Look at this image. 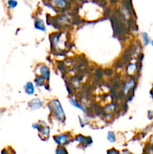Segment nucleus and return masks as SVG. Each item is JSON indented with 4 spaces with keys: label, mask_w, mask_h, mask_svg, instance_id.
Here are the masks:
<instances>
[{
    "label": "nucleus",
    "mask_w": 153,
    "mask_h": 154,
    "mask_svg": "<svg viewBox=\"0 0 153 154\" xmlns=\"http://www.w3.org/2000/svg\"><path fill=\"white\" fill-rule=\"evenodd\" d=\"M69 102H70V103L71 104V105H73L74 106L76 107V108H79V109L82 110V111H83L84 112H85V111H85V108H84L82 106H81L80 105H79V104H78V103H76V101H74V99H70V100H69Z\"/></svg>",
    "instance_id": "nucleus-11"
},
{
    "label": "nucleus",
    "mask_w": 153,
    "mask_h": 154,
    "mask_svg": "<svg viewBox=\"0 0 153 154\" xmlns=\"http://www.w3.org/2000/svg\"><path fill=\"white\" fill-rule=\"evenodd\" d=\"M69 136L67 134H62V135H56V136L54 137V141L56 144H59V145H64V144H66L68 141Z\"/></svg>",
    "instance_id": "nucleus-2"
},
{
    "label": "nucleus",
    "mask_w": 153,
    "mask_h": 154,
    "mask_svg": "<svg viewBox=\"0 0 153 154\" xmlns=\"http://www.w3.org/2000/svg\"><path fill=\"white\" fill-rule=\"evenodd\" d=\"M42 105H43V103H42V102L39 99H32V100L28 103V106H29V108H31L32 109H34V110L41 108Z\"/></svg>",
    "instance_id": "nucleus-3"
},
{
    "label": "nucleus",
    "mask_w": 153,
    "mask_h": 154,
    "mask_svg": "<svg viewBox=\"0 0 153 154\" xmlns=\"http://www.w3.org/2000/svg\"><path fill=\"white\" fill-rule=\"evenodd\" d=\"M151 95L152 96V97H153V90L151 91Z\"/></svg>",
    "instance_id": "nucleus-17"
},
{
    "label": "nucleus",
    "mask_w": 153,
    "mask_h": 154,
    "mask_svg": "<svg viewBox=\"0 0 153 154\" xmlns=\"http://www.w3.org/2000/svg\"><path fill=\"white\" fill-rule=\"evenodd\" d=\"M50 108L53 114L54 117L58 120L61 122H64L65 120V115H64V111H63L60 102L57 99L51 101L50 103Z\"/></svg>",
    "instance_id": "nucleus-1"
},
{
    "label": "nucleus",
    "mask_w": 153,
    "mask_h": 154,
    "mask_svg": "<svg viewBox=\"0 0 153 154\" xmlns=\"http://www.w3.org/2000/svg\"><path fill=\"white\" fill-rule=\"evenodd\" d=\"M56 153H67L68 152L66 151L65 149L63 148V147H58V149L56 150Z\"/></svg>",
    "instance_id": "nucleus-15"
},
{
    "label": "nucleus",
    "mask_w": 153,
    "mask_h": 154,
    "mask_svg": "<svg viewBox=\"0 0 153 154\" xmlns=\"http://www.w3.org/2000/svg\"><path fill=\"white\" fill-rule=\"evenodd\" d=\"M152 46H153V42H152Z\"/></svg>",
    "instance_id": "nucleus-18"
},
{
    "label": "nucleus",
    "mask_w": 153,
    "mask_h": 154,
    "mask_svg": "<svg viewBox=\"0 0 153 154\" xmlns=\"http://www.w3.org/2000/svg\"><path fill=\"white\" fill-rule=\"evenodd\" d=\"M40 72L41 76L44 78L45 80H49L50 78V69L47 66H42L40 68Z\"/></svg>",
    "instance_id": "nucleus-4"
},
{
    "label": "nucleus",
    "mask_w": 153,
    "mask_h": 154,
    "mask_svg": "<svg viewBox=\"0 0 153 154\" xmlns=\"http://www.w3.org/2000/svg\"><path fill=\"white\" fill-rule=\"evenodd\" d=\"M107 140L111 143H114L116 141V135L113 132H108Z\"/></svg>",
    "instance_id": "nucleus-10"
},
{
    "label": "nucleus",
    "mask_w": 153,
    "mask_h": 154,
    "mask_svg": "<svg viewBox=\"0 0 153 154\" xmlns=\"http://www.w3.org/2000/svg\"><path fill=\"white\" fill-rule=\"evenodd\" d=\"M24 89H25L26 93L28 95H32L34 92V86H33L32 83H31V82L27 83V84H26Z\"/></svg>",
    "instance_id": "nucleus-5"
},
{
    "label": "nucleus",
    "mask_w": 153,
    "mask_h": 154,
    "mask_svg": "<svg viewBox=\"0 0 153 154\" xmlns=\"http://www.w3.org/2000/svg\"><path fill=\"white\" fill-rule=\"evenodd\" d=\"M34 26L37 29L41 30V31H45L46 29H45L44 24V22L42 20H37L34 23Z\"/></svg>",
    "instance_id": "nucleus-7"
},
{
    "label": "nucleus",
    "mask_w": 153,
    "mask_h": 154,
    "mask_svg": "<svg viewBox=\"0 0 153 154\" xmlns=\"http://www.w3.org/2000/svg\"><path fill=\"white\" fill-rule=\"evenodd\" d=\"M134 86V81H128V82L126 83L125 86H124V93H127L130 90V89H131Z\"/></svg>",
    "instance_id": "nucleus-8"
},
{
    "label": "nucleus",
    "mask_w": 153,
    "mask_h": 154,
    "mask_svg": "<svg viewBox=\"0 0 153 154\" xmlns=\"http://www.w3.org/2000/svg\"><path fill=\"white\" fill-rule=\"evenodd\" d=\"M142 38L143 39V42L145 44V45H147L149 43V38H148V36L147 35V33H142Z\"/></svg>",
    "instance_id": "nucleus-14"
},
{
    "label": "nucleus",
    "mask_w": 153,
    "mask_h": 154,
    "mask_svg": "<svg viewBox=\"0 0 153 154\" xmlns=\"http://www.w3.org/2000/svg\"><path fill=\"white\" fill-rule=\"evenodd\" d=\"M91 139V138H88V137H84L83 135H78L76 138V141H79L80 143L82 144H86V145H88V143L92 144V142H88V140Z\"/></svg>",
    "instance_id": "nucleus-6"
},
{
    "label": "nucleus",
    "mask_w": 153,
    "mask_h": 154,
    "mask_svg": "<svg viewBox=\"0 0 153 154\" xmlns=\"http://www.w3.org/2000/svg\"><path fill=\"white\" fill-rule=\"evenodd\" d=\"M44 78L43 76H38L37 77L35 80V84H37L38 86H43V81Z\"/></svg>",
    "instance_id": "nucleus-12"
},
{
    "label": "nucleus",
    "mask_w": 153,
    "mask_h": 154,
    "mask_svg": "<svg viewBox=\"0 0 153 154\" xmlns=\"http://www.w3.org/2000/svg\"><path fill=\"white\" fill-rule=\"evenodd\" d=\"M8 5L10 8H14L16 5H17V2L16 0H8Z\"/></svg>",
    "instance_id": "nucleus-13"
},
{
    "label": "nucleus",
    "mask_w": 153,
    "mask_h": 154,
    "mask_svg": "<svg viewBox=\"0 0 153 154\" xmlns=\"http://www.w3.org/2000/svg\"><path fill=\"white\" fill-rule=\"evenodd\" d=\"M109 151H110V150H108V151L107 152H109ZM111 151H112V153H114V152H115V153H118V151H114V150H111Z\"/></svg>",
    "instance_id": "nucleus-16"
},
{
    "label": "nucleus",
    "mask_w": 153,
    "mask_h": 154,
    "mask_svg": "<svg viewBox=\"0 0 153 154\" xmlns=\"http://www.w3.org/2000/svg\"><path fill=\"white\" fill-rule=\"evenodd\" d=\"M54 4L59 8H64L66 6V0H52Z\"/></svg>",
    "instance_id": "nucleus-9"
}]
</instances>
